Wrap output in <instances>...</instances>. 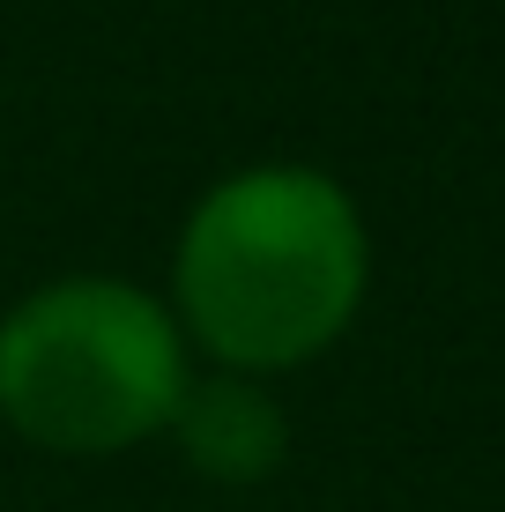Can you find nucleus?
<instances>
[{
	"label": "nucleus",
	"mask_w": 505,
	"mask_h": 512,
	"mask_svg": "<svg viewBox=\"0 0 505 512\" xmlns=\"http://www.w3.org/2000/svg\"><path fill=\"white\" fill-rule=\"evenodd\" d=\"M372 238L350 201L312 164H253L194 201L171 253V320L216 372L283 379L350 334Z\"/></svg>",
	"instance_id": "obj_1"
},
{
	"label": "nucleus",
	"mask_w": 505,
	"mask_h": 512,
	"mask_svg": "<svg viewBox=\"0 0 505 512\" xmlns=\"http://www.w3.org/2000/svg\"><path fill=\"white\" fill-rule=\"evenodd\" d=\"M186 379L171 305L127 275H60L0 312V423L38 453L104 461L142 446Z\"/></svg>",
	"instance_id": "obj_2"
},
{
	"label": "nucleus",
	"mask_w": 505,
	"mask_h": 512,
	"mask_svg": "<svg viewBox=\"0 0 505 512\" xmlns=\"http://www.w3.org/2000/svg\"><path fill=\"white\" fill-rule=\"evenodd\" d=\"M179 438L186 468L201 483H223V490H253L283 468L290 453V416L283 401L268 394V379H246V372H216V379H186L179 409L164 423Z\"/></svg>",
	"instance_id": "obj_3"
}]
</instances>
